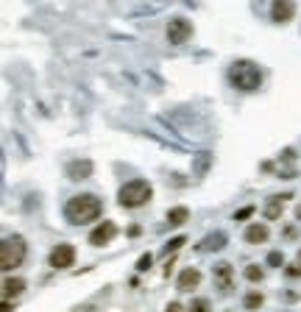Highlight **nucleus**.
Wrapping results in <instances>:
<instances>
[{
	"mask_svg": "<svg viewBox=\"0 0 301 312\" xmlns=\"http://www.w3.org/2000/svg\"><path fill=\"white\" fill-rule=\"evenodd\" d=\"M100 201L98 195H90V192H84V195H75L67 201V207H64V215H67L70 223H75V226H81V223H92L100 217Z\"/></svg>",
	"mask_w": 301,
	"mask_h": 312,
	"instance_id": "nucleus-1",
	"label": "nucleus"
},
{
	"mask_svg": "<svg viewBox=\"0 0 301 312\" xmlns=\"http://www.w3.org/2000/svg\"><path fill=\"white\" fill-rule=\"evenodd\" d=\"M229 81H232L234 90L240 92H257L262 87V70L257 67L254 62H234L229 67Z\"/></svg>",
	"mask_w": 301,
	"mask_h": 312,
	"instance_id": "nucleus-2",
	"label": "nucleus"
},
{
	"mask_svg": "<svg viewBox=\"0 0 301 312\" xmlns=\"http://www.w3.org/2000/svg\"><path fill=\"white\" fill-rule=\"evenodd\" d=\"M151 195H153V187L148 181L145 179H131V181H126V184L120 187L117 201H120L123 209H140V207H145V204L151 201Z\"/></svg>",
	"mask_w": 301,
	"mask_h": 312,
	"instance_id": "nucleus-3",
	"label": "nucleus"
},
{
	"mask_svg": "<svg viewBox=\"0 0 301 312\" xmlns=\"http://www.w3.org/2000/svg\"><path fill=\"white\" fill-rule=\"evenodd\" d=\"M25 254H28V245H25V240H22L20 234L6 237L3 245H0V268H3V270L20 268L22 260H25Z\"/></svg>",
	"mask_w": 301,
	"mask_h": 312,
	"instance_id": "nucleus-4",
	"label": "nucleus"
},
{
	"mask_svg": "<svg viewBox=\"0 0 301 312\" xmlns=\"http://www.w3.org/2000/svg\"><path fill=\"white\" fill-rule=\"evenodd\" d=\"M190 37H193V25L184 20V17H173V20L168 22V39H170V45H184Z\"/></svg>",
	"mask_w": 301,
	"mask_h": 312,
	"instance_id": "nucleus-5",
	"label": "nucleus"
},
{
	"mask_svg": "<svg viewBox=\"0 0 301 312\" xmlns=\"http://www.w3.org/2000/svg\"><path fill=\"white\" fill-rule=\"evenodd\" d=\"M73 262H75V248L70 243H62L50 251V268L64 270V268H73Z\"/></svg>",
	"mask_w": 301,
	"mask_h": 312,
	"instance_id": "nucleus-6",
	"label": "nucleus"
},
{
	"mask_svg": "<svg viewBox=\"0 0 301 312\" xmlns=\"http://www.w3.org/2000/svg\"><path fill=\"white\" fill-rule=\"evenodd\" d=\"M115 237H117V226H115L112 220H103L98 229H92L90 245H95V248H103V245H109Z\"/></svg>",
	"mask_w": 301,
	"mask_h": 312,
	"instance_id": "nucleus-7",
	"label": "nucleus"
},
{
	"mask_svg": "<svg viewBox=\"0 0 301 312\" xmlns=\"http://www.w3.org/2000/svg\"><path fill=\"white\" fill-rule=\"evenodd\" d=\"M293 14H296V6H293L290 0H276V3L270 6V17H273V22H290Z\"/></svg>",
	"mask_w": 301,
	"mask_h": 312,
	"instance_id": "nucleus-8",
	"label": "nucleus"
},
{
	"mask_svg": "<svg viewBox=\"0 0 301 312\" xmlns=\"http://www.w3.org/2000/svg\"><path fill=\"white\" fill-rule=\"evenodd\" d=\"M201 285V270L198 268H184L179 276V290L181 293H193Z\"/></svg>",
	"mask_w": 301,
	"mask_h": 312,
	"instance_id": "nucleus-9",
	"label": "nucleus"
},
{
	"mask_svg": "<svg viewBox=\"0 0 301 312\" xmlns=\"http://www.w3.org/2000/svg\"><path fill=\"white\" fill-rule=\"evenodd\" d=\"M270 237V229H268V223H251L249 229H245V243H251V245H259V243H265V240Z\"/></svg>",
	"mask_w": 301,
	"mask_h": 312,
	"instance_id": "nucleus-10",
	"label": "nucleus"
},
{
	"mask_svg": "<svg viewBox=\"0 0 301 312\" xmlns=\"http://www.w3.org/2000/svg\"><path fill=\"white\" fill-rule=\"evenodd\" d=\"M215 281H217V287H221V293H232V265L229 262H221V265H215Z\"/></svg>",
	"mask_w": 301,
	"mask_h": 312,
	"instance_id": "nucleus-11",
	"label": "nucleus"
},
{
	"mask_svg": "<svg viewBox=\"0 0 301 312\" xmlns=\"http://www.w3.org/2000/svg\"><path fill=\"white\" fill-rule=\"evenodd\" d=\"M22 290H25V281H22L20 276H9V279L3 281V298H6V301H11V298H17Z\"/></svg>",
	"mask_w": 301,
	"mask_h": 312,
	"instance_id": "nucleus-12",
	"label": "nucleus"
},
{
	"mask_svg": "<svg viewBox=\"0 0 301 312\" xmlns=\"http://www.w3.org/2000/svg\"><path fill=\"white\" fill-rule=\"evenodd\" d=\"M90 173H92V162H70V164H67V176H70L73 181L87 179Z\"/></svg>",
	"mask_w": 301,
	"mask_h": 312,
	"instance_id": "nucleus-13",
	"label": "nucleus"
},
{
	"mask_svg": "<svg viewBox=\"0 0 301 312\" xmlns=\"http://www.w3.org/2000/svg\"><path fill=\"white\" fill-rule=\"evenodd\" d=\"M223 245H226V234L217 232V234H209L206 240H201V243H198V251H221Z\"/></svg>",
	"mask_w": 301,
	"mask_h": 312,
	"instance_id": "nucleus-14",
	"label": "nucleus"
},
{
	"mask_svg": "<svg viewBox=\"0 0 301 312\" xmlns=\"http://www.w3.org/2000/svg\"><path fill=\"white\" fill-rule=\"evenodd\" d=\"M287 198H290V195H273V198H270V204L265 207V217H268V220H276V217L282 215V207H285Z\"/></svg>",
	"mask_w": 301,
	"mask_h": 312,
	"instance_id": "nucleus-15",
	"label": "nucleus"
},
{
	"mask_svg": "<svg viewBox=\"0 0 301 312\" xmlns=\"http://www.w3.org/2000/svg\"><path fill=\"white\" fill-rule=\"evenodd\" d=\"M187 220H190V209H187V207H173L168 212V223H170V226H184Z\"/></svg>",
	"mask_w": 301,
	"mask_h": 312,
	"instance_id": "nucleus-16",
	"label": "nucleus"
},
{
	"mask_svg": "<svg viewBox=\"0 0 301 312\" xmlns=\"http://www.w3.org/2000/svg\"><path fill=\"white\" fill-rule=\"evenodd\" d=\"M245 309H259V307H262V304H265V296H262V293H259V290H251L249 293V296H245Z\"/></svg>",
	"mask_w": 301,
	"mask_h": 312,
	"instance_id": "nucleus-17",
	"label": "nucleus"
},
{
	"mask_svg": "<svg viewBox=\"0 0 301 312\" xmlns=\"http://www.w3.org/2000/svg\"><path fill=\"white\" fill-rule=\"evenodd\" d=\"M262 276H265V270L259 268V265H249V268H245V279L249 281H262Z\"/></svg>",
	"mask_w": 301,
	"mask_h": 312,
	"instance_id": "nucleus-18",
	"label": "nucleus"
},
{
	"mask_svg": "<svg viewBox=\"0 0 301 312\" xmlns=\"http://www.w3.org/2000/svg\"><path fill=\"white\" fill-rule=\"evenodd\" d=\"M190 312H209V301H206V298H193Z\"/></svg>",
	"mask_w": 301,
	"mask_h": 312,
	"instance_id": "nucleus-19",
	"label": "nucleus"
},
{
	"mask_svg": "<svg viewBox=\"0 0 301 312\" xmlns=\"http://www.w3.org/2000/svg\"><path fill=\"white\" fill-rule=\"evenodd\" d=\"M151 265H153V257L143 254V257H140V262H137V270H140V273H145V270H151Z\"/></svg>",
	"mask_w": 301,
	"mask_h": 312,
	"instance_id": "nucleus-20",
	"label": "nucleus"
},
{
	"mask_svg": "<svg viewBox=\"0 0 301 312\" xmlns=\"http://www.w3.org/2000/svg\"><path fill=\"white\" fill-rule=\"evenodd\" d=\"M285 273L290 276V279H301V262H296V265H287V268H285Z\"/></svg>",
	"mask_w": 301,
	"mask_h": 312,
	"instance_id": "nucleus-21",
	"label": "nucleus"
},
{
	"mask_svg": "<svg viewBox=\"0 0 301 312\" xmlns=\"http://www.w3.org/2000/svg\"><path fill=\"white\" fill-rule=\"evenodd\" d=\"M282 262H285V257H282L279 251H273V254H268V265H270V268H279Z\"/></svg>",
	"mask_w": 301,
	"mask_h": 312,
	"instance_id": "nucleus-22",
	"label": "nucleus"
},
{
	"mask_svg": "<svg viewBox=\"0 0 301 312\" xmlns=\"http://www.w3.org/2000/svg\"><path fill=\"white\" fill-rule=\"evenodd\" d=\"M254 215V207H245V209H240V212H234V220H249V217Z\"/></svg>",
	"mask_w": 301,
	"mask_h": 312,
	"instance_id": "nucleus-23",
	"label": "nucleus"
},
{
	"mask_svg": "<svg viewBox=\"0 0 301 312\" xmlns=\"http://www.w3.org/2000/svg\"><path fill=\"white\" fill-rule=\"evenodd\" d=\"M181 245H184V237H176V240H170V243H168V248H165V251H179Z\"/></svg>",
	"mask_w": 301,
	"mask_h": 312,
	"instance_id": "nucleus-24",
	"label": "nucleus"
},
{
	"mask_svg": "<svg viewBox=\"0 0 301 312\" xmlns=\"http://www.w3.org/2000/svg\"><path fill=\"white\" fill-rule=\"evenodd\" d=\"M165 312H181V304H176V301L168 304V309H165Z\"/></svg>",
	"mask_w": 301,
	"mask_h": 312,
	"instance_id": "nucleus-25",
	"label": "nucleus"
},
{
	"mask_svg": "<svg viewBox=\"0 0 301 312\" xmlns=\"http://www.w3.org/2000/svg\"><path fill=\"white\" fill-rule=\"evenodd\" d=\"M296 217H298V220H301V207H298V209H296Z\"/></svg>",
	"mask_w": 301,
	"mask_h": 312,
	"instance_id": "nucleus-26",
	"label": "nucleus"
},
{
	"mask_svg": "<svg viewBox=\"0 0 301 312\" xmlns=\"http://www.w3.org/2000/svg\"><path fill=\"white\" fill-rule=\"evenodd\" d=\"M298 262H301V251H298Z\"/></svg>",
	"mask_w": 301,
	"mask_h": 312,
	"instance_id": "nucleus-27",
	"label": "nucleus"
}]
</instances>
